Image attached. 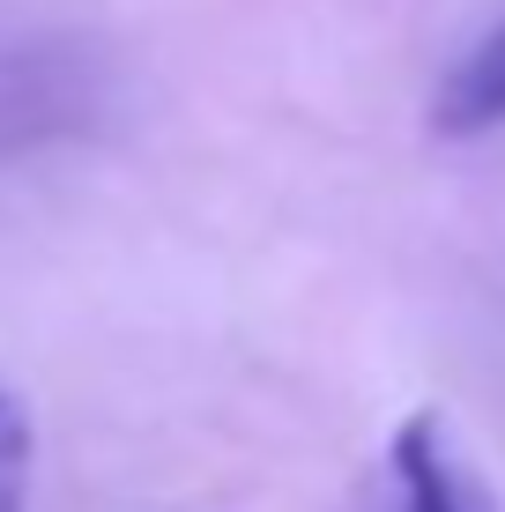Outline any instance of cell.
<instances>
[{
  "mask_svg": "<svg viewBox=\"0 0 505 512\" xmlns=\"http://www.w3.org/2000/svg\"><path fill=\"white\" fill-rule=\"evenodd\" d=\"M498 119H505V23L468 45L454 60V75L439 82V97H431V127L439 134H483Z\"/></svg>",
  "mask_w": 505,
  "mask_h": 512,
  "instance_id": "7a4b0ae2",
  "label": "cell"
},
{
  "mask_svg": "<svg viewBox=\"0 0 505 512\" xmlns=\"http://www.w3.org/2000/svg\"><path fill=\"white\" fill-rule=\"evenodd\" d=\"M23 498H30V416L0 386V512H23Z\"/></svg>",
  "mask_w": 505,
  "mask_h": 512,
  "instance_id": "3957f363",
  "label": "cell"
},
{
  "mask_svg": "<svg viewBox=\"0 0 505 512\" xmlns=\"http://www.w3.org/2000/svg\"><path fill=\"white\" fill-rule=\"evenodd\" d=\"M387 512H505L483 468L468 461L454 423L439 409H416L387 446Z\"/></svg>",
  "mask_w": 505,
  "mask_h": 512,
  "instance_id": "6da1fadb",
  "label": "cell"
}]
</instances>
